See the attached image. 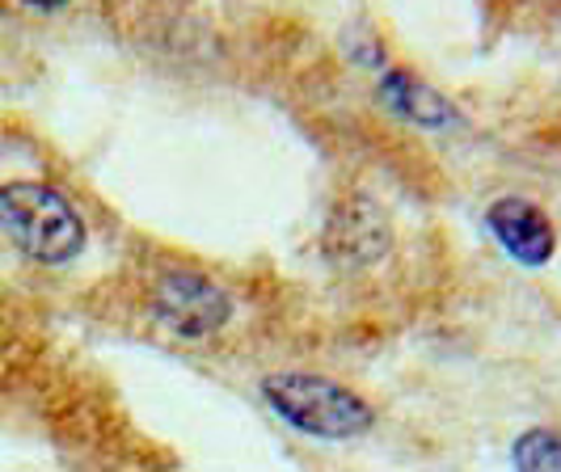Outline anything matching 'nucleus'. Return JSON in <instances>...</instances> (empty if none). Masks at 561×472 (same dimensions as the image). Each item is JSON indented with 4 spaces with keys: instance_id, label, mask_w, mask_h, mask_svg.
I'll use <instances>...</instances> for the list:
<instances>
[{
    "instance_id": "obj_2",
    "label": "nucleus",
    "mask_w": 561,
    "mask_h": 472,
    "mask_svg": "<svg viewBox=\"0 0 561 472\" xmlns=\"http://www.w3.org/2000/svg\"><path fill=\"white\" fill-rule=\"evenodd\" d=\"M262 396L287 426L305 430L312 439H359L371 430V410L364 396L325 376L279 371L262 380Z\"/></svg>"
},
{
    "instance_id": "obj_6",
    "label": "nucleus",
    "mask_w": 561,
    "mask_h": 472,
    "mask_svg": "<svg viewBox=\"0 0 561 472\" xmlns=\"http://www.w3.org/2000/svg\"><path fill=\"white\" fill-rule=\"evenodd\" d=\"M511 460H515V472H561V435L549 426L524 430L515 439Z\"/></svg>"
},
{
    "instance_id": "obj_4",
    "label": "nucleus",
    "mask_w": 561,
    "mask_h": 472,
    "mask_svg": "<svg viewBox=\"0 0 561 472\" xmlns=\"http://www.w3.org/2000/svg\"><path fill=\"white\" fill-rule=\"evenodd\" d=\"M485 223L499 237V245L524 266H545L558 250L549 216L528 198H494L490 211H485Z\"/></svg>"
},
{
    "instance_id": "obj_1",
    "label": "nucleus",
    "mask_w": 561,
    "mask_h": 472,
    "mask_svg": "<svg viewBox=\"0 0 561 472\" xmlns=\"http://www.w3.org/2000/svg\"><path fill=\"white\" fill-rule=\"evenodd\" d=\"M0 232L43 266H64L84 250V223L72 203L30 177L0 186Z\"/></svg>"
},
{
    "instance_id": "obj_5",
    "label": "nucleus",
    "mask_w": 561,
    "mask_h": 472,
    "mask_svg": "<svg viewBox=\"0 0 561 472\" xmlns=\"http://www.w3.org/2000/svg\"><path fill=\"white\" fill-rule=\"evenodd\" d=\"M380 102L397 114V118H410V123H419V127H448L451 118V106L431 89V84H422L414 72H405V68H389L385 77H380Z\"/></svg>"
},
{
    "instance_id": "obj_3",
    "label": "nucleus",
    "mask_w": 561,
    "mask_h": 472,
    "mask_svg": "<svg viewBox=\"0 0 561 472\" xmlns=\"http://www.w3.org/2000/svg\"><path fill=\"white\" fill-rule=\"evenodd\" d=\"M152 316L173 330L178 337H211L228 316H232V304L228 296L207 283L203 275H186V270H169V275L157 278V291H152Z\"/></svg>"
}]
</instances>
